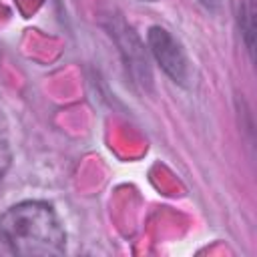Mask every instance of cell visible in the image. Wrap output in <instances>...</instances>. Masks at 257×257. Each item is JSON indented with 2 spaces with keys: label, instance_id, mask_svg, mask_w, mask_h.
Listing matches in <instances>:
<instances>
[{
  "label": "cell",
  "instance_id": "3957f363",
  "mask_svg": "<svg viewBox=\"0 0 257 257\" xmlns=\"http://www.w3.org/2000/svg\"><path fill=\"white\" fill-rule=\"evenodd\" d=\"M147 42H149V50H151L153 58L159 62L163 72L171 80H175L179 84H187L189 60H187L185 50L177 42V38L163 26H151L147 32Z\"/></svg>",
  "mask_w": 257,
  "mask_h": 257
},
{
  "label": "cell",
  "instance_id": "52a82bcc",
  "mask_svg": "<svg viewBox=\"0 0 257 257\" xmlns=\"http://www.w3.org/2000/svg\"><path fill=\"white\" fill-rule=\"evenodd\" d=\"M145 2H153V0H145Z\"/></svg>",
  "mask_w": 257,
  "mask_h": 257
},
{
  "label": "cell",
  "instance_id": "6da1fadb",
  "mask_svg": "<svg viewBox=\"0 0 257 257\" xmlns=\"http://www.w3.org/2000/svg\"><path fill=\"white\" fill-rule=\"evenodd\" d=\"M0 241L14 255L52 257L64 253L66 231L52 205L22 201L0 215Z\"/></svg>",
  "mask_w": 257,
  "mask_h": 257
},
{
  "label": "cell",
  "instance_id": "5b68a950",
  "mask_svg": "<svg viewBox=\"0 0 257 257\" xmlns=\"http://www.w3.org/2000/svg\"><path fill=\"white\" fill-rule=\"evenodd\" d=\"M10 163H12L10 145H8L6 137L0 133V183H2L4 175H6V173H8V169H10Z\"/></svg>",
  "mask_w": 257,
  "mask_h": 257
},
{
  "label": "cell",
  "instance_id": "8992f818",
  "mask_svg": "<svg viewBox=\"0 0 257 257\" xmlns=\"http://www.w3.org/2000/svg\"><path fill=\"white\" fill-rule=\"evenodd\" d=\"M201 4H203L207 10H211V12L219 8V0H201Z\"/></svg>",
  "mask_w": 257,
  "mask_h": 257
},
{
  "label": "cell",
  "instance_id": "277c9868",
  "mask_svg": "<svg viewBox=\"0 0 257 257\" xmlns=\"http://www.w3.org/2000/svg\"><path fill=\"white\" fill-rule=\"evenodd\" d=\"M239 28L249 56L253 58V38H255V6L253 0H241L239 6Z\"/></svg>",
  "mask_w": 257,
  "mask_h": 257
},
{
  "label": "cell",
  "instance_id": "7a4b0ae2",
  "mask_svg": "<svg viewBox=\"0 0 257 257\" xmlns=\"http://www.w3.org/2000/svg\"><path fill=\"white\" fill-rule=\"evenodd\" d=\"M108 32L110 36H114L120 56L124 60V66L128 70V74L133 76V80L143 86L145 90L151 88L153 84V74H151V66H149V56L145 50V44L139 40V36L135 34V30L131 26H126V22L122 18H108Z\"/></svg>",
  "mask_w": 257,
  "mask_h": 257
}]
</instances>
